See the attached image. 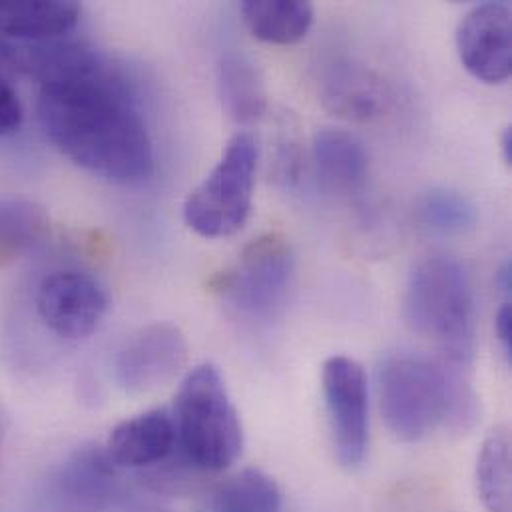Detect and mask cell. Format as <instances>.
Here are the masks:
<instances>
[{"label":"cell","mask_w":512,"mask_h":512,"mask_svg":"<svg viewBox=\"0 0 512 512\" xmlns=\"http://www.w3.org/2000/svg\"><path fill=\"white\" fill-rule=\"evenodd\" d=\"M38 118L48 140L90 174L134 184L154 170V146L134 90L94 48L40 86Z\"/></svg>","instance_id":"6da1fadb"},{"label":"cell","mask_w":512,"mask_h":512,"mask_svg":"<svg viewBox=\"0 0 512 512\" xmlns=\"http://www.w3.org/2000/svg\"><path fill=\"white\" fill-rule=\"evenodd\" d=\"M471 367L415 353L387 355L379 367V397L387 429L403 443H419L445 427L469 431L479 419Z\"/></svg>","instance_id":"7a4b0ae2"},{"label":"cell","mask_w":512,"mask_h":512,"mask_svg":"<svg viewBox=\"0 0 512 512\" xmlns=\"http://www.w3.org/2000/svg\"><path fill=\"white\" fill-rule=\"evenodd\" d=\"M405 317L415 333L439 347L443 359L473 365L475 293L457 259L427 257L415 265L405 291Z\"/></svg>","instance_id":"3957f363"},{"label":"cell","mask_w":512,"mask_h":512,"mask_svg":"<svg viewBox=\"0 0 512 512\" xmlns=\"http://www.w3.org/2000/svg\"><path fill=\"white\" fill-rule=\"evenodd\" d=\"M174 423L180 457L198 473H220L242 455V421L212 363L194 367L182 381Z\"/></svg>","instance_id":"277c9868"},{"label":"cell","mask_w":512,"mask_h":512,"mask_svg":"<svg viewBox=\"0 0 512 512\" xmlns=\"http://www.w3.org/2000/svg\"><path fill=\"white\" fill-rule=\"evenodd\" d=\"M256 168L254 136L248 132L236 134L210 176L186 198V226L208 240L240 232L252 212Z\"/></svg>","instance_id":"5b68a950"},{"label":"cell","mask_w":512,"mask_h":512,"mask_svg":"<svg viewBox=\"0 0 512 512\" xmlns=\"http://www.w3.org/2000/svg\"><path fill=\"white\" fill-rule=\"evenodd\" d=\"M295 271L293 252L279 234L254 240L240 261L214 279V289L250 321H271L285 305Z\"/></svg>","instance_id":"8992f818"},{"label":"cell","mask_w":512,"mask_h":512,"mask_svg":"<svg viewBox=\"0 0 512 512\" xmlns=\"http://www.w3.org/2000/svg\"><path fill=\"white\" fill-rule=\"evenodd\" d=\"M323 397L329 417L333 449L343 469L355 471L369 451V389L363 367L333 355L323 365Z\"/></svg>","instance_id":"52a82bcc"},{"label":"cell","mask_w":512,"mask_h":512,"mask_svg":"<svg viewBox=\"0 0 512 512\" xmlns=\"http://www.w3.org/2000/svg\"><path fill=\"white\" fill-rule=\"evenodd\" d=\"M116 473L104 449L82 447L42 483L36 512H112L122 499Z\"/></svg>","instance_id":"ba28073f"},{"label":"cell","mask_w":512,"mask_h":512,"mask_svg":"<svg viewBox=\"0 0 512 512\" xmlns=\"http://www.w3.org/2000/svg\"><path fill=\"white\" fill-rule=\"evenodd\" d=\"M106 311V289L84 271H52L36 289L40 321L62 339H86L100 327Z\"/></svg>","instance_id":"9c48e42d"},{"label":"cell","mask_w":512,"mask_h":512,"mask_svg":"<svg viewBox=\"0 0 512 512\" xmlns=\"http://www.w3.org/2000/svg\"><path fill=\"white\" fill-rule=\"evenodd\" d=\"M188 343L172 323H150L132 333L114 357V379L130 395L150 393L186 365Z\"/></svg>","instance_id":"30bf717a"},{"label":"cell","mask_w":512,"mask_h":512,"mask_svg":"<svg viewBox=\"0 0 512 512\" xmlns=\"http://www.w3.org/2000/svg\"><path fill=\"white\" fill-rule=\"evenodd\" d=\"M463 66L485 84H503L512 70V16L505 2L471 8L457 28Z\"/></svg>","instance_id":"8fae6325"},{"label":"cell","mask_w":512,"mask_h":512,"mask_svg":"<svg viewBox=\"0 0 512 512\" xmlns=\"http://www.w3.org/2000/svg\"><path fill=\"white\" fill-rule=\"evenodd\" d=\"M176 449V423L164 409L122 421L104 445V453L116 469H154L172 459Z\"/></svg>","instance_id":"7c38bea8"},{"label":"cell","mask_w":512,"mask_h":512,"mask_svg":"<svg viewBox=\"0 0 512 512\" xmlns=\"http://www.w3.org/2000/svg\"><path fill=\"white\" fill-rule=\"evenodd\" d=\"M313 162L321 184L341 196L359 194L365 188L369 160L363 144L341 128H321L313 136Z\"/></svg>","instance_id":"4fadbf2b"},{"label":"cell","mask_w":512,"mask_h":512,"mask_svg":"<svg viewBox=\"0 0 512 512\" xmlns=\"http://www.w3.org/2000/svg\"><path fill=\"white\" fill-rule=\"evenodd\" d=\"M80 20V6L62 0H0V36L42 42L68 36Z\"/></svg>","instance_id":"5bb4252c"},{"label":"cell","mask_w":512,"mask_h":512,"mask_svg":"<svg viewBox=\"0 0 512 512\" xmlns=\"http://www.w3.org/2000/svg\"><path fill=\"white\" fill-rule=\"evenodd\" d=\"M323 102L333 114L363 122L383 112L387 94L371 70L351 62H337L325 76Z\"/></svg>","instance_id":"9a60e30c"},{"label":"cell","mask_w":512,"mask_h":512,"mask_svg":"<svg viewBox=\"0 0 512 512\" xmlns=\"http://www.w3.org/2000/svg\"><path fill=\"white\" fill-rule=\"evenodd\" d=\"M220 98L238 124H254L267 110V92L263 74L248 54L230 50L218 62Z\"/></svg>","instance_id":"2e32d148"},{"label":"cell","mask_w":512,"mask_h":512,"mask_svg":"<svg viewBox=\"0 0 512 512\" xmlns=\"http://www.w3.org/2000/svg\"><path fill=\"white\" fill-rule=\"evenodd\" d=\"M242 16L257 40L289 46L307 36L313 24V6L301 0H246Z\"/></svg>","instance_id":"e0dca14e"},{"label":"cell","mask_w":512,"mask_h":512,"mask_svg":"<svg viewBox=\"0 0 512 512\" xmlns=\"http://www.w3.org/2000/svg\"><path fill=\"white\" fill-rule=\"evenodd\" d=\"M283 495L277 483L259 469H246L214 485L202 512H281Z\"/></svg>","instance_id":"ac0fdd59"},{"label":"cell","mask_w":512,"mask_h":512,"mask_svg":"<svg viewBox=\"0 0 512 512\" xmlns=\"http://www.w3.org/2000/svg\"><path fill=\"white\" fill-rule=\"evenodd\" d=\"M477 489L489 512H511V439L507 429L493 431L477 461Z\"/></svg>","instance_id":"d6986e66"},{"label":"cell","mask_w":512,"mask_h":512,"mask_svg":"<svg viewBox=\"0 0 512 512\" xmlns=\"http://www.w3.org/2000/svg\"><path fill=\"white\" fill-rule=\"evenodd\" d=\"M419 216L427 228L445 236H459L479 222L477 206L461 192L435 188L419 202Z\"/></svg>","instance_id":"ffe728a7"},{"label":"cell","mask_w":512,"mask_h":512,"mask_svg":"<svg viewBox=\"0 0 512 512\" xmlns=\"http://www.w3.org/2000/svg\"><path fill=\"white\" fill-rule=\"evenodd\" d=\"M46 216L26 202L0 204V263L12 261L46 232Z\"/></svg>","instance_id":"44dd1931"},{"label":"cell","mask_w":512,"mask_h":512,"mask_svg":"<svg viewBox=\"0 0 512 512\" xmlns=\"http://www.w3.org/2000/svg\"><path fill=\"white\" fill-rule=\"evenodd\" d=\"M293 130L281 128V136L277 142V152L273 160V176L283 188H291L299 180L301 170V148Z\"/></svg>","instance_id":"7402d4cb"},{"label":"cell","mask_w":512,"mask_h":512,"mask_svg":"<svg viewBox=\"0 0 512 512\" xmlns=\"http://www.w3.org/2000/svg\"><path fill=\"white\" fill-rule=\"evenodd\" d=\"M22 104L14 86L8 80V72L0 68V138L20 128Z\"/></svg>","instance_id":"603a6c76"},{"label":"cell","mask_w":512,"mask_h":512,"mask_svg":"<svg viewBox=\"0 0 512 512\" xmlns=\"http://www.w3.org/2000/svg\"><path fill=\"white\" fill-rule=\"evenodd\" d=\"M497 337L501 341V347L505 355L511 359L512 353V307L509 301H505L497 313Z\"/></svg>","instance_id":"cb8c5ba5"},{"label":"cell","mask_w":512,"mask_h":512,"mask_svg":"<svg viewBox=\"0 0 512 512\" xmlns=\"http://www.w3.org/2000/svg\"><path fill=\"white\" fill-rule=\"evenodd\" d=\"M495 283H497V287H499V291H501V293H505V295H509V293H511L512 267L509 261H507V263L497 271V279H495Z\"/></svg>","instance_id":"d4e9b609"},{"label":"cell","mask_w":512,"mask_h":512,"mask_svg":"<svg viewBox=\"0 0 512 512\" xmlns=\"http://www.w3.org/2000/svg\"><path fill=\"white\" fill-rule=\"evenodd\" d=\"M501 150H503V158L507 164L512 162V130L507 128L503 132V138H501Z\"/></svg>","instance_id":"484cf974"},{"label":"cell","mask_w":512,"mask_h":512,"mask_svg":"<svg viewBox=\"0 0 512 512\" xmlns=\"http://www.w3.org/2000/svg\"><path fill=\"white\" fill-rule=\"evenodd\" d=\"M130 512H170L168 509H162V507H158V505H148V503H142V505H136V507H132Z\"/></svg>","instance_id":"4316f807"}]
</instances>
